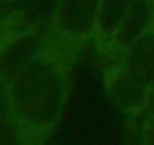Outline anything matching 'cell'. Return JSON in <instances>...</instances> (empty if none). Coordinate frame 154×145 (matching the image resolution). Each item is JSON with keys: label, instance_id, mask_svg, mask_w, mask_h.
Wrapping results in <instances>:
<instances>
[{"label": "cell", "instance_id": "obj_1", "mask_svg": "<svg viewBox=\"0 0 154 145\" xmlns=\"http://www.w3.org/2000/svg\"><path fill=\"white\" fill-rule=\"evenodd\" d=\"M70 93V63L48 50L5 86V109L29 140L59 127Z\"/></svg>", "mask_w": 154, "mask_h": 145}, {"label": "cell", "instance_id": "obj_2", "mask_svg": "<svg viewBox=\"0 0 154 145\" xmlns=\"http://www.w3.org/2000/svg\"><path fill=\"white\" fill-rule=\"evenodd\" d=\"M106 57L104 84L113 104L129 118L138 116L154 100V29L118 54Z\"/></svg>", "mask_w": 154, "mask_h": 145}, {"label": "cell", "instance_id": "obj_3", "mask_svg": "<svg viewBox=\"0 0 154 145\" xmlns=\"http://www.w3.org/2000/svg\"><path fill=\"white\" fill-rule=\"evenodd\" d=\"M102 0H59L50 32V50L72 61L84 45H88L95 36L97 11Z\"/></svg>", "mask_w": 154, "mask_h": 145}, {"label": "cell", "instance_id": "obj_4", "mask_svg": "<svg viewBox=\"0 0 154 145\" xmlns=\"http://www.w3.org/2000/svg\"><path fill=\"white\" fill-rule=\"evenodd\" d=\"M50 32L52 27H25L16 29L7 43L0 48V84L7 86L11 79L34 63L41 54L50 50Z\"/></svg>", "mask_w": 154, "mask_h": 145}, {"label": "cell", "instance_id": "obj_5", "mask_svg": "<svg viewBox=\"0 0 154 145\" xmlns=\"http://www.w3.org/2000/svg\"><path fill=\"white\" fill-rule=\"evenodd\" d=\"M152 29H154V0H134V5L127 11L111 45L104 52H97V54H118Z\"/></svg>", "mask_w": 154, "mask_h": 145}, {"label": "cell", "instance_id": "obj_6", "mask_svg": "<svg viewBox=\"0 0 154 145\" xmlns=\"http://www.w3.org/2000/svg\"><path fill=\"white\" fill-rule=\"evenodd\" d=\"M134 0H102L100 2V11H97V25H95V43L97 52H104L111 45L116 32L120 29L122 20H125L127 11L131 9Z\"/></svg>", "mask_w": 154, "mask_h": 145}, {"label": "cell", "instance_id": "obj_7", "mask_svg": "<svg viewBox=\"0 0 154 145\" xmlns=\"http://www.w3.org/2000/svg\"><path fill=\"white\" fill-rule=\"evenodd\" d=\"M134 120H136L140 145H154V100L149 102V106L145 111H140L138 116H134Z\"/></svg>", "mask_w": 154, "mask_h": 145}, {"label": "cell", "instance_id": "obj_8", "mask_svg": "<svg viewBox=\"0 0 154 145\" xmlns=\"http://www.w3.org/2000/svg\"><path fill=\"white\" fill-rule=\"evenodd\" d=\"M16 32V25H14V20L9 18V16L5 14V11L0 9V48L7 43V39H9L11 34Z\"/></svg>", "mask_w": 154, "mask_h": 145}]
</instances>
